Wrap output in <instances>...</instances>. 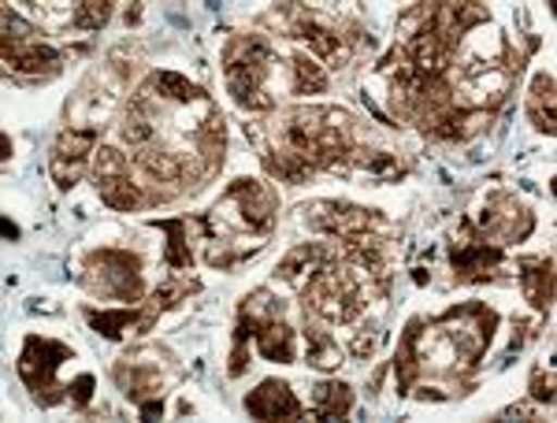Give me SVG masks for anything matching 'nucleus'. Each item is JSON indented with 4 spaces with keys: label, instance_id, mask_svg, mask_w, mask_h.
<instances>
[{
    "label": "nucleus",
    "instance_id": "1",
    "mask_svg": "<svg viewBox=\"0 0 557 423\" xmlns=\"http://www.w3.org/2000/svg\"><path fill=\"white\" fill-rule=\"evenodd\" d=\"M283 149L317 171H338L354 152V115L343 108H298L283 115Z\"/></svg>",
    "mask_w": 557,
    "mask_h": 423
},
{
    "label": "nucleus",
    "instance_id": "2",
    "mask_svg": "<svg viewBox=\"0 0 557 423\" xmlns=\"http://www.w3.org/2000/svg\"><path fill=\"white\" fill-rule=\"evenodd\" d=\"M305 309L327 323H354L364 312V294L349 268L327 264L301 286Z\"/></svg>",
    "mask_w": 557,
    "mask_h": 423
},
{
    "label": "nucleus",
    "instance_id": "3",
    "mask_svg": "<svg viewBox=\"0 0 557 423\" xmlns=\"http://www.w3.org/2000/svg\"><path fill=\"white\" fill-rule=\"evenodd\" d=\"M71 357L75 353H71V346H64V341H52V338H41V335H30L23 341L20 380L26 383L30 398L38 401L41 409H49V405L67 398V386L57 383V372H60V364H67Z\"/></svg>",
    "mask_w": 557,
    "mask_h": 423
},
{
    "label": "nucleus",
    "instance_id": "4",
    "mask_svg": "<svg viewBox=\"0 0 557 423\" xmlns=\"http://www.w3.org/2000/svg\"><path fill=\"white\" fill-rule=\"evenodd\" d=\"M83 283L94 294L115 297V301H138L146 294V278H141V260L127 249H97L83 260Z\"/></svg>",
    "mask_w": 557,
    "mask_h": 423
},
{
    "label": "nucleus",
    "instance_id": "5",
    "mask_svg": "<svg viewBox=\"0 0 557 423\" xmlns=\"http://www.w3.org/2000/svg\"><path fill=\"white\" fill-rule=\"evenodd\" d=\"M301 212L309 220V227L343 241L368 238L372 231L383 227V215L375 209H361V204H346V201H317V204H305Z\"/></svg>",
    "mask_w": 557,
    "mask_h": 423
},
{
    "label": "nucleus",
    "instance_id": "6",
    "mask_svg": "<svg viewBox=\"0 0 557 423\" xmlns=\"http://www.w3.org/2000/svg\"><path fill=\"white\" fill-rule=\"evenodd\" d=\"M223 209L235 212L242 227L268 234L275 223L278 201L268 183H257V178H235V183L227 186V194H223Z\"/></svg>",
    "mask_w": 557,
    "mask_h": 423
},
{
    "label": "nucleus",
    "instance_id": "7",
    "mask_svg": "<svg viewBox=\"0 0 557 423\" xmlns=\"http://www.w3.org/2000/svg\"><path fill=\"white\" fill-rule=\"evenodd\" d=\"M94 157H97V127H67L57 138V146H52V160H49L52 183L60 190H71L86 175Z\"/></svg>",
    "mask_w": 557,
    "mask_h": 423
},
{
    "label": "nucleus",
    "instance_id": "8",
    "mask_svg": "<svg viewBox=\"0 0 557 423\" xmlns=\"http://www.w3.org/2000/svg\"><path fill=\"white\" fill-rule=\"evenodd\" d=\"M480 231L483 238H498V241H520L535 231V215L509 194H494L487 197L480 212Z\"/></svg>",
    "mask_w": 557,
    "mask_h": 423
},
{
    "label": "nucleus",
    "instance_id": "9",
    "mask_svg": "<svg viewBox=\"0 0 557 423\" xmlns=\"http://www.w3.org/2000/svg\"><path fill=\"white\" fill-rule=\"evenodd\" d=\"M502 257H506L502 246H494L487 238H472V227H465V234L450 249L454 278L457 283H483V278H494V272L502 268Z\"/></svg>",
    "mask_w": 557,
    "mask_h": 423
},
{
    "label": "nucleus",
    "instance_id": "10",
    "mask_svg": "<svg viewBox=\"0 0 557 423\" xmlns=\"http://www.w3.org/2000/svg\"><path fill=\"white\" fill-rule=\"evenodd\" d=\"M286 30H290V38H301L309 45V57H317L323 67H346L349 60H354V45L346 41V34L331 30V26L309 20V15L294 12Z\"/></svg>",
    "mask_w": 557,
    "mask_h": 423
},
{
    "label": "nucleus",
    "instance_id": "11",
    "mask_svg": "<svg viewBox=\"0 0 557 423\" xmlns=\"http://www.w3.org/2000/svg\"><path fill=\"white\" fill-rule=\"evenodd\" d=\"M246 412H249V416H257V420H301L305 405L298 401V394L290 390V383L264 380L246 398Z\"/></svg>",
    "mask_w": 557,
    "mask_h": 423
},
{
    "label": "nucleus",
    "instance_id": "12",
    "mask_svg": "<svg viewBox=\"0 0 557 423\" xmlns=\"http://www.w3.org/2000/svg\"><path fill=\"white\" fill-rule=\"evenodd\" d=\"M4 67L15 75H52L60 67V52L52 45H45L41 38H20V41H4Z\"/></svg>",
    "mask_w": 557,
    "mask_h": 423
},
{
    "label": "nucleus",
    "instance_id": "13",
    "mask_svg": "<svg viewBox=\"0 0 557 423\" xmlns=\"http://www.w3.org/2000/svg\"><path fill=\"white\" fill-rule=\"evenodd\" d=\"M264 75L268 71L223 64V78H227L231 97H235L242 108H249V112H268V108H275V97H268V89H264Z\"/></svg>",
    "mask_w": 557,
    "mask_h": 423
},
{
    "label": "nucleus",
    "instance_id": "14",
    "mask_svg": "<svg viewBox=\"0 0 557 423\" xmlns=\"http://www.w3.org/2000/svg\"><path fill=\"white\" fill-rule=\"evenodd\" d=\"M338 171H343V175L346 171H357V175H368V178H375V183H398V178L409 175L406 164L386 149H354Z\"/></svg>",
    "mask_w": 557,
    "mask_h": 423
},
{
    "label": "nucleus",
    "instance_id": "15",
    "mask_svg": "<svg viewBox=\"0 0 557 423\" xmlns=\"http://www.w3.org/2000/svg\"><path fill=\"white\" fill-rule=\"evenodd\" d=\"M335 253H331V246H320V241H305V246L290 249V253L283 257V264H278V275L286 278V283L294 286H305L312 275L320 272V268H327Z\"/></svg>",
    "mask_w": 557,
    "mask_h": 423
},
{
    "label": "nucleus",
    "instance_id": "16",
    "mask_svg": "<svg viewBox=\"0 0 557 423\" xmlns=\"http://www.w3.org/2000/svg\"><path fill=\"white\" fill-rule=\"evenodd\" d=\"M420 335H424V320H409L401 331L398 353H394V380H398V394H412L420 380Z\"/></svg>",
    "mask_w": 557,
    "mask_h": 423
},
{
    "label": "nucleus",
    "instance_id": "17",
    "mask_svg": "<svg viewBox=\"0 0 557 423\" xmlns=\"http://www.w3.org/2000/svg\"><path fill=\"white\" fill-rule=\"evenodd\" d=\"M138 167L149 175V183H186L190 178V164L178 152L157 146V141L138 149Z\"/></svg>",
    "mask_w": 557,
    "mask_h": 423
},
{
    "label": "nucleus",
    "instance_id": "18",
    "mask_svg": "<svg viewBox=\"0 0 557 423\" xmlns=\"http://www.w3.org/2000/svg\"><path fill=\"white\" fill-rule=\"evenodd\" d=\"M141 94L157 97V101H172V104H209L201 86H194L190 78L175 75V71H152L141 86Z\"/></svg>",
    "mask_w": 557,
    "mask_h": 423
},
{
    "label": "nucleus",
    "instance_id": "19",
    "mask_svg": "<svg viewBox=\"0 0 557 423\" xmlns=\"http://www.w3.org/2000/svg\"><path fill=\"white\" fill-rule=\"evenodd\" d=\"M520 286L535 312H546L554 301V257L520 260Z\"/></svg>",
    "mask_w": 557,
    "mask_h": 423
},
{
    "label": "nucleus",
    "instance_id": "20",
    "mask_svg": "<svg viewBox=\"0 0 557 423\" xmlns=\"http://www.w3.org/2000/svg\"><path fill=\"white\" fill-rule=\"evenodd\" d=\"M491 127V108H465L457 104L450 115H446L443 123H438L435 130H431V138H443V141H469L475 134H483Z\"/></svg>",
    "mask_w": 557,
    "mask_h": 423
},
{
    "label": "nucleus",
    "instance_id": "21",
    "mask_svg": "<svg viewBox=\"0 0 557 423\" xmlns=\"http://www.w3.org/2000/svg\"><path fill=\"white\" fill-rule=\"evenodd\" d=\"M354 409V386L343 380H323L312 386V416L317 420H343Z\"/></svg>",
    "mask_w": 557,
    "mask_h": 423
},
{
    "label": "nucleus",
    "instance_id": "22",
    "mask_svg": "<svg viewBox=\"0 0 557 423\" xmlns=\"http://www.w3.org/2000/svg\"><path fill=\"white\" fill-rule=\"evenodd\" d=\"M152 316H157V309H152V304H149L146 316H138V309H112V312H108V309H101V312L86 309L89 327H94L97 335H104V338H123V331H131L134 323H138V327L146 331L149 323H152Z\"/></svg>",
    "mask_w": 557,
    "mask_h": 423
},
{
    "label": "nucleus",
    "instance_id": "23",
    "mask_svg": "<svg viewBox=\"0 0 557 423\" xmlns=\"http://www.w3.org/2000/svg\"><path fill=\"white\" fill-rule=\"evenodd\" d=\"M97 194H101V201L108 204V209H115V212H134V209H141V204L149 201L146 190H141L131 175L97 178Z\"/></svg>",
    "mask_w": 557,
    "mask_h": 423
},
{
    "label": "nucleus",
    "instance_id": "24",
    "mask_svg": "<svg viewBox=\"0 0 557 423\" xmlns=\"http://www.w3.org/2000/svg\"><path fill=\"white\" fill-rule=\"evenodd\" d=\"M257 349L264 360H278V364H290L294 357H298V349H294V331L286 327L283 316L268 320L264 327L257 331Z\"/></svg>",
    "mask_w": 557,
    "mask_h": 423
},
{
    "label": "nucleus",
    "instance_id": "25",
    "mask_svg": "<svg viewBox=\"0 0 557 423\" xmlns=\"http://www.w3.org/2000/svg\"><path fill=\"white\" fill-rule=\"evenodd\" d=\"M272 60H275L272 45L260 38V34H238V38L227 45V52H223V64H242V67H257V71H268Z\"/></svg>",
    "mask_w": 557,
    "mask_h": 423
},
{
    "label": "nucleus",
    "instance_id": "26",
    "mask_svg": "<svg viewBox=\"0 0 557 423\" xmlns=\"http://www.w3.org/2000/svg\"><path fill=\"white\" fill-rule=\"evenodd\" d=\"M528 120L535 123V130L554 134V75L550 71L535 75L532 89H528Z\"/></svg>",
    "mask_w": 557,
    "mask_h": 423
},
{
    "label": "nucleus",
    "instance_id": "27",
    "mask_svg": "<svg viewBox=\"0 0 557 423\" xmlns=\"http://www.w3.org/2000/svg\"><path fill=\"white\" fill-rule=\"evenodd\" d=\"M305 360H309L312 368H320V372H338V364H343V349H338V341L327 335V331L320 327H305Z\"/></svg>",
    "mask_w": 557,
    "mask_h": 423
},
{
    "label": "nucleus",
    "instance_id": "28",
    "mask_svg": "<svg viewBox=\"0 0 557 423\" xmlns=\"http://www.w3.org/2000/svg\"><path fill=\"white\" fill-rule=\"evenodd\" d=\"M290 75H294V94L305 97V94H327V71L317 57H309V52H298V57L290 60Z\"/></svg>",
    "mask_w": 557,
    "mask_h": 423
},
{
    "label": "nucleus",
    "instance_id": "29",
    "mask_svg": "<svg viewBox=\"0 0 557 423\" xmlns=\"http://www.w3.org/2000/svg\"><path fill=\"white\" fill-rule=\"evenodd\" d=\"M264 164H268V171H272V175L278 178V183H290V186L309 183V175L317 171L312 164H305L298 152H290V149H268V152H264Z\"/></svg>",
    "mask_w": 557,
    "mask_h": 423
},
{
    "label": "nucleus",
    "instance_id": "30",
    "mask_svg": "<svg viewBox=\"0 0 557 423\" xmlns=\"http://www.w3.org/2000/svg\"><path fill=\"white\" fill-rule=\"evenodd\" d=\"M152 227L168 231V264L175 272H190L194 268V257H190V241H186V220H152Z\"/></svg>",
    "mask_w": 557,
    "mask_h": 423
},
{
    "label": "nucleus",
    "instance_id": "31",
    "mask_svg": "<svg viewBox=\"0 0 557 423\" xmlns=\"http://www.w3.org/2000/svg\"><path fill=\"white\" fill-rule=\"evenodd\" d=\"M108 20H112V0H83L71 12V26H78V30H101Z\"/></svg>",
    "mask_w": 557,
    "mask_h": 423
},
{
    "label": "nucleus",
    "instance_id": "32",
    "mask_svg": "<svg viewBox=\"0 0 557 423\" xmlns=\"http://www.w3.org/2000/svg\"><path fill=\"white\" fill-rule=\"evenodd\" d=\"M94 164H97V178H112V175H131V164H127V157H123L120 149H112V146H101V149H97Z\"/></svg>",
    "mask_w": 557,
    "mask_h": 423
},
{
    "label": "nucleus",
    "instance_id": "33",
    "mask_svg": "<svg viewBox=\"0 0 557 423\" xmlns=\"http://www.w3.org/2000/svg\"><path fill=\"white\" fill-rule=\"evenodd\" d=\"M532 401L535 405H554V360L550 364H539L535 375H532Z\"/></svg>",
    "mask_w": 557,
    "mask_h": 423
},
{
    "label": "nucleus",
    "instance_id": "34",
    "mask_svg": "<svg viewBox=\"0 0 557 423\" xmlns=\"http://www.w3.org/2000/svg\"><path fill=\"white\" fill-rule=\"evenodd\" d=\"M190 290H194V283H168V286H160L157 294H152V309L157 312H164V309H172V304H178L183 297H190Z\"/></svg>",
    "mask_w": 557,
    "mask_h": 423
},
{
    "label": "nucleus",
    "instance_id": "35",
    "mask_svg": "<svg viewBox=\"0 0 557 423\" xmlns=\"http://www.w3.org/2000/svg\"><path fill=\"white\" fill-rule=\"evenodd\" d=\"M67 398L75 405H89V398H94V375H78V380L67 386Z\"/></svg>",
    "mask_w": 557,
    "mask_h": 423
},
{
    "label": "nucleus",
    "instance_id": "36",
    "mask_svg": "<svg viewBox=\"0 0 557 423\" xmlns=\"http://www.w3.org/2000/svg\"><path fill=\"white\" fill-rule=\"evenodd\" d=\"M349 349H354V357H372V353H375V338L357 335V338H354V346H349Z\"/></svg>",
    "mask_w": 557,
    "mask_h": 423
},
{
    "label": "nucleus",
    "instance_id": "37",
    "mask_svg": "<svg viewBox=\"0 0 557 423\" xmlns=\"http://www.w3.org/2000/svg\"><path fill=\"white\" fill-rule=\"evenodd\" d=\"M0 149H4V152H0V157H12V138H8V134H0Z\"/></svg>",
    "mask_w": 557,
    "mask_h": 423
},
{
    "label": "nucleus",
    "instance_id": "38",
    "mask_svg": "<svg viewBox=\"0 0 557 423\" xmlns=\"http://www.w3.org/2000/svg\"><path fill=\"white\" fill-rule=\"evenodd\" d=\"M4 234H8V238H12V241H15V238H20V227H15V223H12V220H4Z\"/></svg>",
    "mask_w": 557,
    "mask_h": 423
}]
</instances>
